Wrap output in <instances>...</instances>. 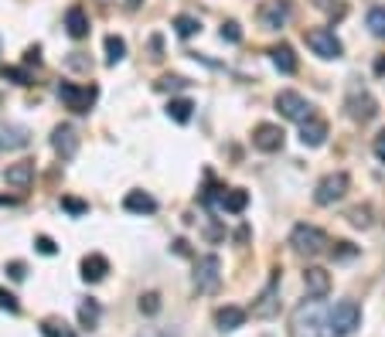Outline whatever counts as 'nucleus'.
<instances>
[{
	"label": "nucleus",
	"instance_id": "1",
	"mask_svg": "<svg viewBox=\"0 0 385 337\" xmlns=\"http://www.w3.org/2000/svg\"><path fill=\"white\" fill-rule=\"evenodd\" d=\"M324 331V310H321V300H307L300 303L293 317H290V337H321Z\"/></svg>",
	"mask_w": 385,
	"mask_h": 337
},
{
	"label": "nucleus",
	"instance_id": "2",
	"mask_svg": "<svg viewBox=\"0 0 385 337\" xmlns=\"http://www.w3.org/2000/svg\"><path fill=\"white\" fill-rule=\"evenodd\" d=\"M58 99L72 113H89L99 99V89L96 85H76V82H58Z\"/></svg>",
	"mask_w": 385,
	"mask_h": 337
},
{
	"label": "nucleus",
	"instance_id": "3",
	"mask_svg": "<svg viewBox=\"0 0 385 337\" xmlns=\"http://www.w3.org/2000/svg\"><path fill=\"white\" fill-rule=\"evenodd\" d=\"M348 187H351V178H348L344 171H334V174H328V178L317 181V187H314V201L321 208H328V205H334V201H341V198L348 194Z\"/></svg>",
	"mask_w": 385,
	"mask_h": 337
},
{
	"label": "nucleus",
	"instance_id": "4",
	"mask_svg": "<svg viewBox=\"0 0 385 337\" xmlns=\"http://www.w3.org/2000/svg\"><path fill=\"white\" fill-rule=\"evenodd\" d=\"M328 324H331V331L337 337L355 334V331L361 327V307L355 303V300H341V303L328 313Z\"/></svg>",
	"mask_w": 385,
	"mask_h": 337
},
{
	"label": "nucleus",
	"instance_id": "5",
	"mask_svg": "<svg viewBox=\"0 0 385 337\" xmlns=\"http://www.w3.org/2000/svg\"><path fill=\"white\" fill-rule=\"evenodd\" d=\"M290 245H293V252H300V256H317V252H324L328 235L321 232L317 225H293Z\"/></svg>",
	"mask_w": 385,
	"mask_h": 337
},
{
	"label": "nucleus",
	"instance_id": "6",
	"mask_svg": "<svg viewBox=\"0 0 385 337\" xmlns=\"http://www.w3.org/2000/svg\"><path fill=\"white\" fill-rule=\"evenodd\" d=\"M304 38H307V48L317 55V58H328V62H331V58H341V52H344L331 27H310Z\"/></svg>",
	"mask_w": 385,
	"mask_h": 337
},
{
	"label": "nucleus",
	"instance_id": "7",
	"mask_svg": "<svg viewBox=\"0 0 385 337\" xmlns=\"http://www.w3.org/2000/svg\"><path fill=\"white\" fill-rule=\"evenodd\" d=\"M276 109H280L283 120H293V123H307L310 116H314V106L300 92H293V89H283L280 96H276Z\"/></svg>",
	"mask_w": 385,
	"mask_h": 337
},
{
	"label": "nucleus",
	"instance_id": "8",
	"mask_svg": "<svg viewBox=\"0 0 385 337\" xmlns=\"http://www.w3.org/2000/svg\"><path fill=\"white\" fill-rule=\"evenodd\" d=\"M280 313V269H273V280L266 283V289L253 300V317L259 320H273Z\"/></svg>",
	"mask_w": 385,
	"mask_h": 337
},
{
	"label": "nucleus",
	"instance_id": "9",
	"mask_svg": "<svg viewBox=\"0 0 385 337\" xmlns=\"http://www.w3.org/2000/svg\"><path fill=\"white\" fill-rule=\"evenodd\" d=\"M344 109H348V116H351L355 123H372V120L379 116V103H375V96L365 92V89H351Z\"/></svg>",
	"mask_w": 385,
	"mask_h": 337
},
{
	"label": "nucleus",
	"instance_id": "10",
	"mask_svg": "<svg viewBox=\"0 0 385 337\" xmlns=\"http://www.w3.org/2000/svg\"><path fill=\"white\" fill-rule=\"evenodd\" d=\"M290 14H293L290 0H262L259 10H256L259 24L266 27V31H280V27L290 21Z\"/></svg>",
	"mask_w": 385,
	"mask_h": 337
},
{
	"label": "nucleus",
	"instance_id": "11",
	"mask_svg": "<svg viewBox=\"0 0 385 337\" xmlns=\"http://www.w3.org/2000/svg\"><path fill=\"white\" fill-rule=\"evenodd\" d=\"M222 280V259L218 256H202L195 262V289L198 293H211Z\"/></svg>",
	"mask_w": 385,
	"mask_h": 337
},
{
	"label": "nucleus",
	"instance_id": "12",
	"mask_svg": "<svg viewBox=\"0 0 385 337\" xmlns=\"http://www.w3.org/2000/svg\"><path fill=\"white\" fill-rule=\"evenodd\" d=\"M283 127H276V123H259L256 130H253V147L256 150H262V154H276L283 147Z\"/></svg>",
	"mask_w": 385,
	"mask_h": 337
},
{
	"label": "nucleus",
	"instance_id": "13",
	"mask_svg": "<svg viewBox=\"0 0 385 337\" xmlns=\"http://www.w3.org/2000/svg\"><path fill=\"white\" fill-rule=\"evenodd\" d=\"M304 286H307L310 300H324L331 293V273L321 269V266H307L304 269Z\"/></svg>",
	"mask_w": 385,
	"mask_h": 337
},
{
	"label": "nucleus",
	"instance_id": "14",
	"mask_svg": "<svg viewBox=\"0 0 385 337\" xmlns=\"http://www.w3.org/2000/svg\"><path fill=\"white\" fill-rule=\"evenodd\" d=\"M52 147H55V154L62 157V160H72V157H76V150H78L76 130H72L69 123L55 127V130H52Z\"/></svg>",
	"mask_w": 385,
	"mask_h": 337
},
{
	"label": "nucleus",
	"instance_id": "15",
	"mask_svg": "<svg viewBox=\"0 0 385 337\" xmlns=\"http://www.w3.org/2000/svg\"><path fill=\"white\" fill-rule=\"evenodd\" d=\"M4 181L10 184V187H18V191H27V187L34 184V164H31V160L7 164V171H4Z\"/></svg>",
	"mask_w": 385,
	"mask_h": 337
},
{
	"label": "nucleus",
	"instance_id": "16",
	"mask_svg": "<svg viewBox=\"0 0 385 337\" xmlns=\"http://www.w3.org/2000/svg\"><path fill=\"white\" fill-rule=\"evenodd\" d=\"M246 317H249V313L242 310V307H218V310H215V327H218L222 334H229V331H239V327L246 324Z\"/></svg>",
	"mask_w": 385,
	"mask_h": 337
},
{
	"label": "nucleus",
	"instance_id": "17",
	"mask_svg": "<svg viewBox=\"0 0 385 337\" xmlns=\"http://www.w3.org/2000/svg\"><path fill=\"white\" fill-rule=\"evenodd\" d=\"M106 273H109V259H106V256L89 252V256L82 259V280H85V283H99V280H106Z\"/></svg>",
	"mask_w": 385,
	"mask_h": 337
},
{
	"label": "nucleus",
	"instance_id": "18",
	"mask_svg": "<svg viewBox=\"0 0 385 337\" xmlns=\"http://www.w3.org/2000/svg\"><path fill=\"white\" fill-rule=\"evenodd\" d=\"M324 140H328V123L324 120L310 116L307 123H300V143L304 147H321Z\"/></svg>",
	"mask_w": 385,
	"mask_h": 337
},
{
	"label": "nucleus",
	"instance_id": "19",
	"mask_svg": "<svg viewBox=\"0 0 385 337\" xmlns=\"http://www.w3.org/2000/svg\"><path fill=\"white\" fill-rule=\"evenodd\" d=\"M270 58H273V65H276V72H283V76H293L297 72V55H293V48L290 45H273L270 48Z\"/></svg>",
	"mask_w": 385,
	"mask_h": 337
},
{
	"label": "nucleus",
	"instance_id": "20",
	"mask_svg": "<svg viewBox=\"0 0 385 337\" xmlns=\"http://www.w3.org/2000/svg\"><path fill=\"white\" fill-rule=\"evenodd\" d=\"M123 208H127L130 215H154L157 201L147 194V191H130L127 198H123Z\"/></svg>",
	"mask_w": 385,
	"mask_h": 337
},
{
	"label": "nucleus",
	"instance_id": "21",
	"mask_svg": "<svg viewBox=\"0 0 385 337\" xmlns=\"http://www.w3.org/2000/svg\"><path fill=\"white\" fill-rule=\"evenodd\" d=\"M65 31H69V34H72V38H85V34H89V14H85V10H82V7H69V10H65Z\"/></svg>",
	"mask_w": 385,
	"mask_h": 337
},
{
	"label": "nucleus",
	"instance_id": "22",
	"mask_svg": "<svg viewBox=\"0 0 385 337\" xmlns=\"http://www.w3.org/2000/svg\"><path fill=\"white\" fill-rule=\"evenodd\" d=\"M246 205H249V194L242 191V187H232V191H225L222 194V211H232V215H239V211H246Z\"/></svg>",
	"mask_w": 385,
	"mask_h": 337
},
{
	"label": "nucleus",
	"instance_id": "23",
	"mask_svg": "<svg viewBox=\"0 0 385 337\" xmlns=\"http://www.w3.org/2000/svg\"><path fill=\"white\" fill-rule=\"evenodd\" d=\"M38 331H41V337H76V331L65 320H58V317H45Z\"/></svg>",
	"mask_w": 385,
	"mask_h": 337
},
{
	"label": "nucleus",
	"instance_id": "24",
	"mask_svg": "<svg viewBox=\"0 0 385 337\" xmlns=\"http://www.w3.org/2000/svg\"><path fill=\"white\" fill-rule=\"evenodd\" d=\"M123 58H127V41H123L120 34H109V38H106V62H109V65H120Z\"/></svg>",
	"mask_w": 385,
	"mask_h": 337
},
{
	"label": "nucleus",
	"instance_id": "25",
	"mask_svg": "<svg viewBox=\"0 0 385 337\" xmlns=\"http://www.w3.org/2000/svg\"><path fill=\"white\" fill-rule=\"evenodd\" d=\"M191 113H195V103H191V99H171V103H167V116H171L174 123H188Z\"/></svg>",
	"mask_w": 385,
	"mask_h": 337
},
{
	"label": "nucleus",
	"instance_id": "26",
	"mask_svg": "<svg viewBox=\"0 0 385 337\" xmlns=\"http://www.w3.org/2000/svg\"><path fill=\"white\" fill-rule=\"evenodd\" d=\"M99 313H103V310H99V303H96V300H85V303L78 307V324L92 331V327L99 324Z\"/></svg>",
	"mask_w": 385,
	"mask_h": 337
},
{
	"label": "nucleus",
	"instance_id": "27",
	"mask_svg": "<svg viewBox=\"0 0 385 337\" xmlns=\"http://www.w3.org/2000/svg\"><path fill=\"white\" fill-rule=\"evenodd\" d=\"M174 31H178L181 38H191V34L202 31V21L191 17V14H178V17H174Z\"/></svg>",
	"mask_w": 385,
	"mask_h": 337
},
{
	"label": "nucleus",
	"instance_id": "28",
	"mask_svg": "<svg viewBox=\"0 0 385 337\" xmlns=\"http://www.w3.org/2000/svg\"><path fill=\"white\" fill-rule=\"evenodd\" d=\"M365 24H368V31L375 38H385V7H372L368 17H365Z\"/></svg>",
	"mask_w": 385,
	"mask_h": 337
},
{
	"label": "nucleus",
	"instance_id": "29",
	"mask_svg": "<svg viewBox=\"0 0 385 337\" xmlns=\"http://www.w3.org/2000/svg\"><path fill=\"white\" fill-rule=\"evenodd\" d=\"M348 222H351L355 229H368V225H372V208H368V205H355L351 211H348Z\"/></svg>",
	"mask_w": 385,
	"mask_h": 337
},
{
	"label": "nucleus",
	"instance_id": "30",
	"mask_svg": "<svg viewBox=\"0 0 385 337\" xmlns=\"http://www.w3.org/2000/svg\"><path fill=\"white\" fill-rule=\"evenodd\" d=\"M0 78H4V82H14V85H31L27 69H14V65H4V69H0Z\"/></svg>",
	"mask_w": 385,
	"mask_h": 337
},
{
	"label": "nucleus",
	"instance_id": "31",
	"mask_svg": "<svg viewBox=\"0 0 385 337\" xmlns=\"http://www.w3.org/2000/svg\"><path fill=\"white\" fill-rule=\"evenodd\" d=\"M140 313H147V317L160 313V293H144L140 296Z\"/></svg>",
	"mask_w": 385,
	"mask_h": 337
},
{
	"label": "nucleus",
	"instance_id": "32",
	"mask_svg": "<svg viewBox=\"0 0 385 337\" xmlns=\"http://www.w3.org/2000/svg\"><path fill=\"white\" fill-rule=\"evenodd\" d=\"M0 310H7V313H21V303H18V296H14L10 289H4V286H0Z\"/></svg>",
	"mask_w": 385,
	"mask_h": 337
},
{
	"label": "nucleus",
	"instance_id": "33",
	"mask_svg": "<svg viewBox=\"0 0 385 337\" xmlns=\"http://www.w3.org/2000/svg\"><path fill=\"white\" fill-rule=\"evenodd\" d=\"M314 7L324 10V14H334V17H344V3L341 0H314Z\"/></svg>",
	"mask_w": 385,
	"mask_h": 337
},
{
	"label": "nucleus",
	"instance_id": "34",
	"mask_svg": "<svg viewBox=\"0 0 385 337\" xmlns=\"http://www.w3.org/2000/svg\"><path fill=\"white\" fill-rule=\"evenodd\" d=\"M222 41H232V45L242 41V27H239V21H225V24H222Z\"/></svg>",
	"mask_w": 385,
	"mask_h": 337
},
{
	"label": "nucleus",
	"instance_id": "35",
	"mask_svg": "<svg viewBox=\"0 0 385 337\" xmlns=\"http://www.w3.org/2000/svg\"><path fill=\"white\" fill-rule=\"evenodd\" d=\"M62 208H65V211H69V215H85V211H89V205H85V201H78V198H69V194H65V198H62Z\"/></svg>",
	"mask_w": 385,
	"mask_h": 337
},
{
	"label": "nucleus",
	"instance_id": "36",
	"mask_svg": "<svg viewBox=\"0 0 385 337\" xmlns=\"http://www.w3.org/2000/svg\"><path fill=\"white\" fill-rule=\"evenodd\" d=\"M331 256H337V259H351V256H358V249H355L351 242H334Z\"/></svg>",
	"mask_w": 385,
	"mask_h": 337
},
{
	"label": "nucleus",
	"instance_id": "37",
	"mask_svg": "<svg viewBox=\"0 0 385 337\" xmlns=\"http://www.w3.org/2000/svg\"><path fill=\"white\" fill-rule=\"evenodd\" d=\"M184 85H188V78H181V76H164L160 82H157L160 92H167V89H184Z\"/></svg>",
	"mask_w": 385,
	"mask_h": 337
},
{
	"label": "nucleus",
	"instance_id": "38",
	"mask_svg": "<svg viewBox=\"0 0 385 337\" xmlns=\"http://www.w3.org/2000/svg\"><path fill=\"white\" fill-rule=\"evenodd\" d=\"M34 249H38L41 256H55V252H58V245H55L48 235H38V238H34Z\"/></svg>",
	"mask_w": 385,
	"mask_h": 337
},
{
	"label": "nucleus",
	"instance_id": "39",
	"mask_svg": "<svg viewBox=\"0 0 385 337\" xmlns=\"http://www.w3.org/2000/svg\"><path fill=\"white\" fill-rule=\"evenodd\" d=\"M7 276L21 283V280L27 276V266H24V262H18V259H14V262H7Z\"/></svg>",
	"mask_w": 385,
	"mask_h": 337
},
{
	"label": "nucleus",
	"instance_id": "40",
	"mask_svg": "<svg viewBox=\"0 0 385 337\" xmlns=\"http://www.w3.org/2000/svg\"><path fill=\"white\" fill-rule=\"evenodd\" d=\"M372 154H375V160H382V164H385V130L372 140Z\"/></svg>",
	"mask_w": 385,
	"mask_h": 337
},
{
	"label": "nucleus",
	"instance_id": "41",
	"mask_svg": "<svg viewBox=\"0 0 385 337\" xmlns=\"http://www.w3.org/2000/svg\"><path fill=\"white\" fill-rule=\"evenodd\" d=\"M24 62H27V65H41V48H38V45H31L27 55H24Z\"/></svg>",
	"mask_w": 385,
	"mask_h": 337
},
{
	"label": "nucleus",
	"instance_id": "42",
	"mask_svg": "<svg viewBox=\"0 0 385 337\" xmlns=\"http://www.w3.org/2000/svg\"><path fill=\"white\" fill-rule=\"evenodd\" d=\"M174 252H178V256H188V242H184V238L174 242Z\"/></svg>",
	"mask_w": 385,
	"mask_h": 337
},
{
	"label": "nucleus",
	"instance_id": "43",
	"mask_svg": "<svg viewBox=\"0 0 385 337\" xmlns=\"http://www.w3.org/2000/svg\"><path fill=\"white\" fill-rule=\"evenodd\" d=\"M0 205H18V198H7V194H0Z\"/></svg>",
	"mask_w": 385,
	"mask_h": 337
},
{
	"label": "nucleus",
	"instance_id": "44",
	"mask_svg": "<svg viewBox=\"0 0 385 337\" xmlns=\"http://www.w3.org/2000/svg\"><path fill=\"white\" fill-rule=\"evenodd\" d=\"M127 7L133 10V7H140V0H127Z\"/></svg>",
	"mask_w": 385,
	"mask_h": 337
},
{
	"label": "nucleus",
	"instance_id": "45",
	"mask_svg": "<svg viewBox=\"0 0 385 337\" xmlns=\"http://www.w3.org/2000/svg\"><path fill=\"white\" fill-rule=\"evenodd\" d=\"M147 337H167V334H147Z\"/></svg>",
	"mask_w": 385,
	"mask_h": 337
},
{
	"label": "nucleus",
	"instance_id": "46",
	"mask_svg": "<svg viewBox=\"0 0 385 337\" xmlns=\"http://www.w3.org/2000/svg\"><path fill=\"white\" fill-rule=\"evenodd\" d=\"M103 3H109V0H103Z\"/></svg>",
	"mask_w": 385,
	"mask_h": 337
}]
</instances>
